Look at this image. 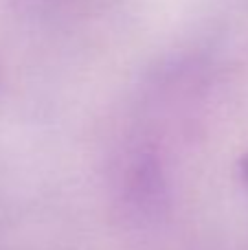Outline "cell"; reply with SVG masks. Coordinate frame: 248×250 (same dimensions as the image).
Segmentation results:
<instances>
[{
	"label": "cell",
	"instance_id": "1",
	"mask_svg": "<svg viewBox=\"0 0 248 250\" xmlns=\"http://www.w3.org/2000/svg\"><path fill=\"white\" fill-rule=\"evenodd\" d=\"M244 173H246V178H248V158L244 160Z\"/></svg>",
	"mask_w": 248,
	"mask_h": 250
}]
</instances>
